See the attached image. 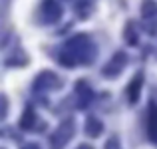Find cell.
<instances>
[{"mask_svg": "<svg viewBox=\"0 0 157 149\" xmlns=\"http://www.w3.org/2000/svg\"><path fill=\"white\" fill-rule=\"evenodd\" d=\"M147 133L149 137L157 143V107H153L149 113V119H147Z\"/></svg>", "mask_w": 157, "mask_h": 149, "instance_id": "5", "label": "cell"}, {"mask_svg": "<svg viewBox=\"0 0 157 149\" xmlns=\"http://www.w3.org/2000/svg\"><path fill=\"white\" fill-rule=\"evenodd\" d=\"M86 133L90 135V137H96V135L101 133V123L98 121V119H88V125H86Z\"/></svg>", "mask_w": 157, "mask_h": 149, "instance_id": "6", "label": "cell"}, {"mask_svg": "<svg viewBox=\"0 0 157 149\" xmlns=\"http://www.w3.org/2000/svg\"><path fill=\"white\" fill-rule=\"evenodd\" d=\"M123 62H125V56H123L121 52L115 54V58L109 62V66H107V68L104 70V74H105V76H109V74H111V76H115V74H117L119 70L123 68Z\"/></svg>", "mask_w": 157, "mask_h": 149, "instance_id": "3", "label": "cell"}, {"mask_svg": "<svg viewBox=\"0 0 157 149\" xmlns=\"http://www.w3.org/2000/svg\"><path fill=\"white\" fill-rule=\"evenodd\" d=\"M80 149H92V147H90V145H82Z\"/></svg>", "mask_w": 157, "mask_h": 149, "instance_id": "9", "label": "cell"}, {"mask_svg": "<svg viewBox=\"0 0 157 149\" xmlns=\"http://www.w3.org/2000/svg\"><path fill=\"white\" fill-rule=\"evenodd\" d=\"M141 84H143L141 76H135V78H133V82L129 84V88H127V97H129V101H131V103L137 101V97H139V90H141Z\"/></svg>", "mask_w": 157, "mask_h": 149, "instance_id": "4", "label": "cell"}, {"mask_svg": "<svg viewBox=\"0 0 157 149\" xmlns=\"http://www.w3.org/2000/svg\"><path fill=\"white\" fill-rule=\"evenodd\" d=\"M32 125H34V111H32V109H26L24 117L20 119V127H22V129H30Z\"/></svg>", "mask_w": 157, "mask_h": 149, "instance_id": "7", "label": "cell"}, {"mask_svg": "<svg viewBox=\"0 0 157 149\" xmlns=\"http://www.w3.org/2000/svg\"><path fill=\"white\" fill-rule=\"evenodd\" d=\"M92 54H94V48H92V44L88 42V38H86V36H76V38H72L66 44V50L60 54V62L72 68V66H76V64L88 62L90 58H92Z\"/></svg>", "mask_w": 157, "mask_h": 149, "instance_id": "1", "label": "cell"}, {"mask_svg": "<svg viewBox=\"0 0 157 149\" xmlns=\"http://www.w3.org/2000/svg\"><path fill=\"white\" fill-rule=\"evenodd\" d=\"M42 10L46 12V20L48 22H56V20L62 16V8H60V4H58L56 0H46L44 6H42Z\"/></svg>", "mask_w": 157, "mask_h": 149, "instance_id": "2", "label": "cell"}, {"mask_svg": "<svg viewBox=\"0 0 157 149\" xmlns=\"http://www.w3.org/2000/svg\"><path fill=\"white\" fill-rule=\"evenodd\" d=\"M141 12H143V16H153L157 12V6L153 4V0H145L141 6Z\"/></svg>", "mask_w": 157, "mask_h": 149, "instance_id": "8", "label": "cell"}]
</instances>
